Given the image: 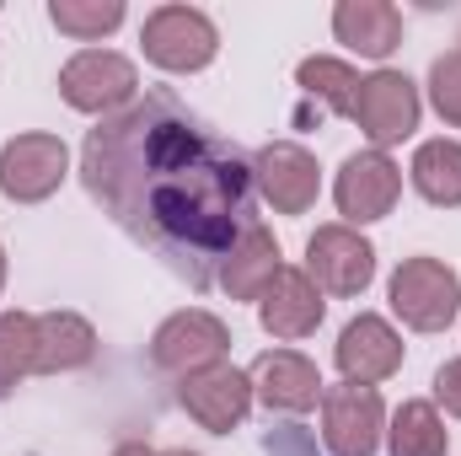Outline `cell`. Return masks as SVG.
<instances>
[{"label":"cell","instance_id":"cell-1","mask_svg":"<svg viewBox=\"0 0 461 456\" xmlns=\"http://www.w3.org/2000/svg\"><path fill=\"white\" fill-rule=\"evenodd\" d=\"M81 183L140 247L204 290L247 231L252 161L210 134L172 92H145L86 134Z\"/></svg>","mask_w":461,"mask_h":456},{"label":"cell","instance_id":"cell-2","mask_svg":"<svg viewBox=\"0 0 461 456\" xmlns=\"http://www.w3.org/2000/svg\"><path fill=\"white\" fill-rule=\"evenodd\" d=\"M386 301L413 333H446L461 312V279L440 258H402L386 285Z\"/></svg>","mask_w":461,"mask_h":456},{"label":"cell","instance_id":"cell-3","mask_svg":"<svg viewBox=\"0 0 461 456\" xmlns=\"http://www.w3.org/2000/svg\"><path fill=\"white\" fill-rule=\"evenodd\" d=\"M140 49L156 70L194 76L221 54V27L199 5H156L140 27Z\"/></svg>","mask_w":461,"mask_h":456},{"label":"cell","instance_id":"cell-4","mask_svg":"<svg viewBox=\"0 0 461 456\" xmlns=\"http://www.w3.org/2000/svg\"><path fill=\"white\" fill-rule=\"evenodd\" d=\"M59 97H65L76 114L113 118L140 97V70H134V59H123L113 49H81V54H70L65 70H59Z\"/></svg>","mask_w":461,"mask_h":456},{"label":"cell","instance_id":"cell-5","mask_svg":"<svg viewBox=\"0 0 461 456\" xmlns=\"http://www.w3.org/2000/svg\"><path fill=\"white\" fill-rule=\"evenodd\" d=\"M65 172H70V150H65L59 134L32 129V134H16V140L0 145V194L11 205H43V199H54L59 183H65Z\"/></svg>","mask_w":461,"mask_h":456},{"label":"cell","instance_id":"cell-6","mask_svg":"<svg viewBox=\"0 0 461 456\" xmlns=\"http://www.w3.org/2000/svg\"><path fill=\"white\" fill-rule=\"evenodd\" d=\"M419 87L402 76V70H375V76H359V92H354V108L348 118L359 123V134L370 140V150H386L397 140H408L419 129Z\"/></svg>","mask_w":461,"mask_h":456},{"label":"cell","instance_id":"cell-7","mask_svg":"<svg viewBox=\"0 0 461 456\" xmlns=\"http://www.w3.org/2000/svg\"><path fill=\"white\" fill-rule=\"evenodd\" d=\"M230 349V328L215 317V312H204V306H188V312H172L161 328H156V339H150V365L156 370H167V376H194V370H204V365H221Z\"/></svg>","mask_w":461,"mask_h":456},{"label":"cell","instance_id":"cell-8","mask_svg":"<svg viewBox=\"0 0 461 456\" xmlns=\"http://www.w3.org/2000/svg\"><path fill=\"white\" fill-rule=\"evenodd\" d=\"M322 441L333 456H375L386 441V403L375 387H328L322 392Z\"/></svg>","mask_w":461,"mask_h":456},{"label":"cell","instance_id":"cell-9","mask_svg":"<svg viewBox=\"0 0 461 456\" xmlns=\"http://www.w3.org/2000/svg\"><path fill=\"white\" fill-rule=\"evenodd\" d=\"M252 183L258 194L279 210V215H306L322 194V167L306 145L295 140H274L252 156Z\"/></svg>","mask_w":461,"mask_h":456},{"label":"cell","instance_id":"cell-10","mask_svg":"<svg viewBox=\"0 0 461 456\" xmlns=\"http://www.w3.org/2000/svg\"><path fill=\"white\" fill-rule=\"evenodd\" d=\"M397 194H402V167L386 150H354L344 167H339V183H333V199H339L344 226L386 221L392 205H397Z\"/></svg>","mask_w":461,"mask_h":456},{"label":"cell","instance_id":"cell-11","mask_svg":"<svg viewBox=\"0 0 461 456\" xmlns=\"http://www.w3.org/2000/svg\"><path fill=\"white\" fill-rule=\"evenodd\" d=\"M306 274L328 296H359L375 279V247L354 226H344V221L317 226L312 242H306Z\"/></svg>","mask_w":461,"mask_h":456},{"label":"cell","instance_id":"cell-12","mask_svg":"<svg viewBox=\"0 0 461 456\" xmlns=\"http://www.w3.org/2000/svg\"><path fill=\"white\" fill-rule=\"evenodd\" d=\"M177 403H183L188 419H199L210 435H230V430L247 419V408H252V376L236 370V365H226V360H221V365H204V370L183 376Z\"/></svg>","mask_w":461,"mask_h":456},{"label":"cell","instance_id":"cell-13","mask_svg":"<svg viewBox=\"0 0 461 456\" xmlns=\"http://www.w3.org/2000/svg\"><path fill=\"white\" fill-rule=\"evenodd\" d=\"M247 376H252V397H263V408H274V414H312L328 392L322 370L301 349H268V354H258V365Z\"/></svg>","mask_w":461,"mask_h":456},{"label":"cell","instance_id":"cell-14","mask_svg":"<svg viewBox=\"0 0 461 456\" xmlns=\"http://www.w3.org/2000/svg\"><path fill=\"white\" fill-rule=\"evenodd\" d=\"M333 360L344 370V381H359V387H375L386 376L402 370V339L386 317L375 312H359L354 323H344V333L333 343Z\"/></svg>","mask_w":461,"mask_h":456},{"label":"cell","instance_id":"cell-15","mask_svg":"<svg viewBox=\"0 0 461 456\" xmlns=\"http://www.w3.org/2000/svg\"><path fill=\"white\" fill-rule=\"evenodd\" d=\"M322 312H328V301H322V290L312 285L306 269H279L274 285L258 296V323L274 339H306V333H317Z\"/></svg>","mask_w":461,"mask_h":456},{"label":"cell","instance_id":"cell-16","mask_svg":"<svg viewBox=\"0 0 461 456\" xmlns=\"http://www.w3.org/2000/svg\"><path fill=\"white\" fill-rule=\"evenodd\" d=\"M279 269H285V263H279V242H274V231L268 226H247L236 242H230V252L221 258L215 279H221V290H226L230 301H258V296L274 285Z\"/></svg>","mask_w":461,"mask_h":456},{"label":"cell","instance_id":"cell-17","mask_svg":"<svg viewBox=\"0 0 461 456\" xmlns=\"http://www.w3.org/2000/svg\"><path fill=\"white\" fill-rule=\"evenodd\" d=\"M333 32L365 59H392L402 43V11L386 0H339L333 5Z\"/></svg>","mask_w":461,"mask_h":456},{"label":"cell","instance_id":"cell-18","mask_svg":"<svg viewBox=\"0 0 461 456\" xmlns=\"http://www.w3.org/2000/svg\"><path fill=\"white\" fill-rule=\"evenodd\" d=\"M97 354V328L81 312H43L38 317V376L81 370Z\"/></svg>","mask_w":461,"mask_h":456},{"label":"cell","instance_id":"cell-19","mask_svg":"<svg viewBox=\"0 0 461 456\" xmlns=\"http://www.w3.org/2000/svg\"><path fill=\"white\" fill-rule=\"evenodd\" d=\"M413 188L435 205V210H456L461 205V140H424L413 150V167H408Z\"/></svg>","mask_w":461,"mask_h":456},{"label":"cell","instance_id":"cell-20","mask_svg":"<svg viewBox=\"0 0 461 456\" xmlns=\"http://www.w3.org/2000/svg\"><path fill=\"white\" fill-rule=\"evenodd\" d=\"M386 451L392 456H446L451 451V430H446L440 408L424 403V397L402 403L392 414V424H386Z\"/></svg>","mask_w":461,"mask_h":456},{"label":"cell","instance_id":"cell-21","mask_svg":"<svg viewBox=\"0 0 461 456\" xmlns=\"http://www.w3.org/2000/svg\"><path fill=\"white\" fill-rule=\"evenodd\" d=\"M295 81H301V92L317 97L328 114H348V108H354V92H359L354 65L333 59V54H312V59H301V65H295Z\"/></svg>","mask_w":461,"mask_h":456},{"label":"cell","instance_id":"cell-22","mask_svg":"<svg viewBox=\"0 0 461 456\" xmlns=\"http://www.w3.org/2000/svg\"><path fill=\"white\" fill-rule=\"evenodd\" d=\"M38 376V317L32 312H0V392Z\"/></svg>","mask_w":461,"mask_h":456},{"label":"cell","instance_id":"cell-23","mask_svg":"<svg viewBox=\"0 0 461 456\" xmlns=\"http://www.w3.org/2000/svg\"><path fill=\"white\" fill-rule=\"evenodd\" d=\"M49 22L76 43H97L123 22V0H49Z\"/></svg>","mask_w":461,"mask_h":456},{"label":"cell","instance_id":"cell-24","mask_svg":"<svg viewBox=\"0 0 461 456\" xmlns=\"http://www.w3.org/2000/svg\"><path fill=\"white\" fill-rule=\"evenodd\" d=\"M429 103L446 123L461 129V49H446L435 65H429Z\"/></svg>","mask_w":461,"mask_h":456},{"label":"cell","instance_id":"cell-25","mask_svg":"<svg viewBox=\"0 0 461 456\" xmlns=\"http://www.w3.org/2000/svg\"><path fill=\"white\" fill-rule=\"evenodd\" d=\"M435 403L461 419V360H446V365L435 370Z\"/></svg>","mask_w":461,"mask_h":456},{"label":"cell","instance_id":"cell-26","mask_svg":"<svg viewBox=\"0 0 461 456\" xmlns=\"http://www.w3.org/2000/svg\"><path fill=\"white\" fill-rule=\"evenodd\" d=\"M113 456H156V451H150V446H140V441H129V446H118Z\"/></svg>","mask_w":461,"mask_h":456},{"label":"cell","instance_id":"cell-27","mask_svg":"<svg viewBox=\"0 0 461 456\" xmlns=\"http://www.w3.org/2000/svg\"><path fill=\"white\" fill-rule=\"evenodd\" d=\"M0 290H5V247H0Z\"/></svg>","mask_w":461,"mask_h":456},{"label":"cell","instance_id":"cell-28","mask_svg":"<svg viewBox=\"0 0 461 456\" xmlns=\"http://www.w3.org/2000/svg\"><path fill=\"white\" fill-rule=\"evenodd\" d=\"M156 456H194V451H156Z\"/></svg>","mask_w":461,"mask_h":456}]
</instances>
